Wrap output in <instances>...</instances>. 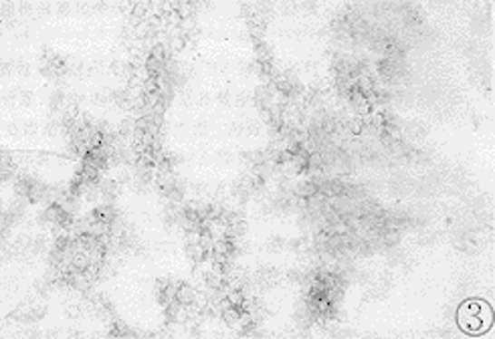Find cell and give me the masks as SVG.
I'll use <instances>...</instances> for the list:
<instances>
[{
	"label": "cell",
	"instance_id": "6da1fadb",
	"mask_svg": "<svg viewBox=\"0 0 495 339\" xmlns=\"http://www.w3.org/2000/svg\"><path fill=\"white\" fill-rule=\"evenodd\" d=\"M459 327L470 335H481L493 324V309L481 299H470L459 307Z\"/></svg>",
	"mask_w": 495,
	"mask_h": 339
}]
</instances>
